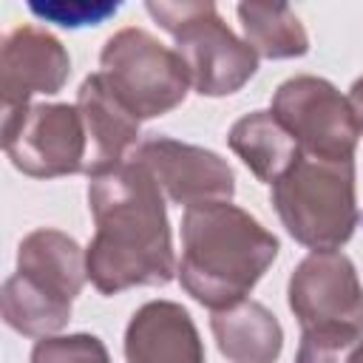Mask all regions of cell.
Wrapping results in <instances>:
<instances>
[{
	"label": "cell",
	"instance_id": "cell-1",
	"mask_svg": "<svg viewBox=\"0 0 363 363\" xmlns=\"http://www.w3.org/2000/svg\"><path fill=\"white\" fill-rule=\"evenodd\" d=\"M94 238L85 250L88 281L102 295L164 286L179 272L167 204L150 170L133 159L88 182Z\"/></svg>",
	"mask_w": 363,
	"mask_h": 363
},
{
	"label": "cell",
	"instance_id": "cell-2",
	"mask_svg": "<svg viewBox=\"0 0 363 363\" xmlns=\"http://www.w3.org/2000/svg\"><path fill=\"white\" fill-rule=\"evenodd\" d=\"M278 238L233 201H210L182 216L179 284L201 306L230 309L255 289L278 258Z\"/></svg>",
	"mask_w": 363,
	"mask_h": 363
},
{
	"label": "cell",
	"instance_id": "cell-3",
	"mask_svg": "<svg viewBox=\"0 0 363 363\" xmlns=\"http://www.w3.org/2000/svg\"><path fill=\"white\" fill-rule=\"evenodd\" d=\"M272 207L286 233L312 252L340 250L360 221L354 159L301 156L275 184Z\"/></svg>",
	"mask_w": 363,
	"mask_h": 363
},
{
	"label": "cell",
	"instance_id": "cell-4",
	"mask_svg": "<svg viewBox=\"0 0 363 363\" xmlns=\"http://www.w3.org/2000/svg\"><path fill=\"white\" fill-rule=\"evenodd\" d=\"M147 14L176 40L190 85L201 96H230L258 71V54L241 40L210 0H147Z\"/></svg>",
	"mask_w": 363,
	"mask_h": 363
},
{
	"label": "cell",
	"instance_id": "cell-5",
	"mask_svg": "<svg viewBox=\"0 0 363 363\" xmlns=\"http://www.w3.org/2000/svg\"><path fill=\"white\" fill-rule=\"evenodd\" d=\"M99 74L139 122L170 113L193 88L179 51L136 26L119 28L105 40Z\"/></svg>",
	"mask_w": 363,
	"mask_h": 363
},
{
	"label": "cell",
	"instance_id": "cell-6",
	"mask_svg": "<svg viewBox=\"0 0 363 363\" xmlns=\"http://www.w3.org/2000/svg\"><path fill=\"white\" fill-rule=\"evenodd\" d=\"M3 150L31 179L85 173L88 136L77 105L37 102L3 111Z\"/></svg>",
	"mask_w": 363,
	"mask_h": 363
},
{
	"label": "cell",
	"instance_id": "cell-7",
	"mask_svg": "<svg viewBox=\"0 0 363 363\" xmlns=\"http://www.w3.org/2000/svg\"><path fill=\"white\" fill-rule=\"evenodd\" d=\"M269 111L292 133L303 156L349 162L354 159L360 128L349 96H343L329 79L298 74L284 79Z\"/></svg>",
	"mask_w": 363,
	"mask_h": 363
},
{
	"label": "cell",
	"instance_id": "cell-8",
	"mask_svg": "<svg viewBox=\"0 0 363 363\" xmlns=\"http://www.w3.org/2000/svg\"><path fill=\"white\" fill-rule=\"evenodd\" d=\"M286 301L303 332L363 337V284L340 250L309 252L289 275Z\"/></svg>",
	"mask_w": 363,
	"mask_h": 363
},
{
	"label": "cell",
	"instance_id": "cell-9",
	"mask_svg": "<svg viewBox=\"0 0 363 363\" xmlns=\"http://www.w3.org/2000/svg\"><path fill=\"white\" fill-rule=\"evenodd\" d=\"M130 159L145 164L164 199L184 210L210 201H233L235 196V173L216 150L173 136H150L139 142Z\"/></svg>",
	"mask_w": 363,
	"mask_h": 363
},
{
	"label": "cell",
	"instance_id": "cell-10",
	"mask_svg": "<svg viewBox=\"0 0 363 363\" xmlns=\"http://www.w3.org/2000/svg\"><path fill=\"white\" fill-rule=\"evenodd\" d=\"M71 74L65 45L40 26H17L0 48V96L3 111L28 105L34 94H60Z\"/></svg>",
	"mask_w": 363,
	"mask_h": 363
},
{
	"label": "cell",
	"instance_id": "cell-11",
	"mask_svg": "<svg viewBox=\"0 0 363 363\" xmlns=\"http://www.w3.org/2000/svg\"><path fill=\"white\" fill-rule=\"evenodd\" d=\"M74 105L82 113L88 136L85 176L94 179L125 164L139 147V119L122 105V99L111 91L99 71L82 79Z\"/></svg>",
	"mask_w": 363,
	"mask_h": 363
},
{
	"label": "cell",
	"instance_id": "cell-12",
	"mask_svg": "<svg viewBox=\"0 0 363 363\" xmlns=\"http://www.w3.org/2000/svg\"><path fill=\"white\" fill-rule=\"evenodd\" d=\"M128 363H204V343L190 312L176 301L142 303L125 329Z\"/></svg>",
	"mask_w": 363,
	"mask_h": 363
},
{
	"label": "cell",
	"instance_id": "cell-13",
	"mask_svg": "<svg viewBox=\"0 0 363 363\" xmlns=\"http://www.w3.org/2000/svg\"><path fill=\"white\" fill-rule=\"evenodd\" d=\"M17 272L45 292L71 301L82 292L88 269L85 250L62 230L40 227L31 230L17 247Z\"/></svg>",
	"mask_w": 363,
	"mask_h": 363
},
{
	"label": "cell",
	"instance_id": "cell-14",
	"mask_svg": "<svg viewBox=\"0 0 363 363\" xmlns=\"http://www.w3.org/2000/svg\"><path fill=\"white\" fill-rule=\"evenodd\" d=\"M210 329L218 352L233 363H275L281 357L284 329L278 318L252 298L213 312Z\"/></svg>",
	"mask_w": 363,
	"mask_h": 363
},
{
	"label": "cell",
	"instance_id": "cell-15",
	"mask_svg": "<svg viewBox=\"0 0 363 363\" xmlns=\"http://www.w3.org/2000/svg\"><path fill=\"white\" fill-rule=\"evenodd\" d=\"M227 145L247 164V170L269 187L303 156L292 133L278 122L272 111L244 113L230 128Z\"/></svg>",
	"mask_w": 363,
	"mask_h": 363
},
{
	"label": "cell",
	"instance_id": "cell-16",
	"mask_svg": "<svg viewBox=\"0 0 363 363\" xmlns=\"http://www.w3.org/2000/svg\"><path fill=\"white\" fill-rule=\"evenodd\" d=\"M247 45L264 60H292L309 51V34L286 3L235 6Z\"/></svg>",
	"mask_w": 363,
	"mask_h": 363
},
{
	"label": "cell",
	"instance_id": "cell-17",
	"mask_svg": "<svg viewBox=\"0 0 363 363\" xmlns=\"http://www.w3.org/2000/svg\"><path fill=\"white\" fill-rule=\"evenodd\" d=\"M0 306H3V320L9 329L40 340V337H51L65 329V323L71 320L74 303L45 292L34 281L14 272L3 281Z\"/></svg>",
	"mask_w": 363,
	"mask_h": 363
},
{
	"label": "cell",
	"instance_id": "cell-18",
	"mask_svg": "<svg viewBox=\"0 0 363 363\" xmlns=\"http://www.w3.org/2000/svg\"><path fill=\"white\" fill-rule=\"evenodd\" d=\"M31 363H111V354L96 335L74 332L40 337L31 349Z\"/></svg>",
	"mask_w": 363,
	"mask_h": 363
},
{
	"label": "cell",
	"instance_id": "cell-19",
	"mask_svg": "<svg viewBox=\"0 0 363 363\" xmlns=\"http://www.w3.org/2000/svg\"><path fill=\"white\" fill-rule=\"evenodd\" d=\"M28 11L37 14L45 23H57L62 28H79V26H99L108 17L119 11V3L108 0H48V3H28Z\"/></svg>",
	"mask_w": 363,
	"mask_h": 363
},
{
	"label": "cell",
	"instance_id": "cell-20",
	"mask_svg": "<svg viewBox=\"0 0 363 363\" xmlns=\"http://www.w3.org/2000/svg\"><path fill=\"white\" fill-rule=\"evenodd\" d=\"M360 337L343 332H303L295 363H349V352Z\"/></svg>",
	"mask_w": 363,
	"mask_h": 363
},
{
	"label": "cell",
	"instance_id": "cell-21",
	"mask_svg": "<svg viewBox=\"0 0 363 363\" xmlns=\"http://www.w3.org/2000/svg\"><path fill=\"white\" fill-rule=\"evenodd\" d=\"M349 102H352V111H354V119H357V128H360V136H363V77H357L352 82Z\"/></svg>",
	"mask_w": 363,
	"mask_h": 363
},
{
	"label": "cell",
	"instance_id": "cell-22",
	"mask_svg": "<svg viewBox=\"0 0 363 363\" xmlns=\"http://www.w3.org/2000/svg\"><path fill=\"white\" fill-rule=\"evenodd\" d=\"M349 363H363V337L354 343V349L349 352Z\"/></svg>",
	"mask_w": 363,
	"mask_h": 363
}]
</instances>
